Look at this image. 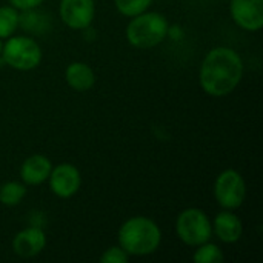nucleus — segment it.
Segmentation results:
<instances>
[{
    "instance_id": "f257e3e1",
    "label": "nucleus",
    "mask_w": 263,
    "mask_h": 263,
    "mask_svg": "<svg viewBox=\"0 0 263 263\" xmlns=\"http://www.w3.org/2000/svg\"><path fill=\"white\" fill-rule=\"evenodd\" d=\"M243 60L239 52L228 46H217L206 52L199 71L202 89L211 97L231 94L243 77Z\"/></svg>"
},
{
    "instance_id": "f03ea898",
    "label": "nucleus",
    "mask_w": 263,
    "mask_h": 263,
    "mask_svg": "<svg viewBox=\"0 0 263 263\" xmlns=\"http://www.w3.org/2000/svg\"><path fill=\"white\" fill-rule=\"evenodd\" d=\"M117 239L119 247L129 257H145L159 250L162 243V231L153 219L134 216L122 223Z\"/></svg>"
},
{
    "instance_id": "7ed1b4c3",
    "label": "nucleus",
    "mask_w": 263,
    "mask_h": 263,
    "mask_svg": "<svg viewBox=\"0 0 263 263\" xmlns=\"http://www.w3.org/2000/svg\"><path fill=\"white\" fill-rule=\"evenodd\" d=\"M170 34V23L160 12H142L131 17L126 26L128 42L139 49H149L159 46Z\"/></svg>"
},
{
    "instance_id": "20e7f679",
    "label": "nucleus",
    "mask_w": 263,
    "mask_h": 263,
    "mask_svg": "<svg viewBox=\"0 0 263 263\" xmlns=\"http://www.w3.org/2000/svg\"><path fill=\"white\" fill-rule=\"evenodd\" d=\"M42 48L32 39L26 35H11L3 43L2 60L12 69L31 71L35 69L42 62Z\"/></svg>"
},
{
    "instance_id": "39448f33",
    "label": "nucleus",
    "mask_w": 263,
    "mask_h": 263,
    "mask_svg": "<svg viewBox=\"0 0 263 263\" xmlns=\"http://www.w3.org/2000/svg\"><path fill=\"white\" fill-rule=\"evenodd\" d=\"M176 234L188 247H199L213 237V222L200 208L183 210L176 220Z\"/></svg>"
},
{
    "instance_id": "423d86ee",
    "label": "nucleus",
    "mask_w": 263,
    "mask_h": 263,
    "mask_svg": "<svg viewBox=\"0 0 263 263\" xmlns=\"http://www.w3.org/2000/svg\"><path fill=\"white\" fill-rule=\"evenodd\" d=\"M214 197L223 210L234 211L240 208L247 197V183L236 170H223L214 182Z\"/></svg>"
},
{
    "instance_id": "0eeeda50",
    "label": "nucleus",
    "mask_w": 263,
    "mask_h": 263,
    "mask_svg": "<svg viewBox=\"0 0 263 263\" xmlns=\"http://www.w3.org/2000/svg\"><path fill=\"white\" fill-rule=\"evenodd\" d=\"M48 182L54 196L59 199H71L82 186V174L72 163H59L52 166Z\"/></svg>"
},
{
    "instance_id": "6e6552de",
    "label": "nucleus",
    "mask_w": 263,
    "mask_h": 263,
    "mask_svg": "<svg viewBox=\"0 0 263 263\" xmlns=\"http://www.w3.org/2000/svg\"><path fill=\"white\" fill-rule=\"evenodd\" d=\"M60 20L71 29H86L96 17L94 0H60Z\"/></svg>"
},
{
    "instance_id": "1a4fd4ad",
    "label": "nucleus",
    "mask_w": 263,
    "mask_h": 263,
    "mask_svg": "<svg viewBox=\"0 0 263 263\" xmlns=\"http://www.w3.org/2000/svg\"><path fill=\"white\" fill-rule=\"evenodd\" d=\"M233 22L250 32H257L263 26V0H230Z\"/></svg>"
},
{
    "instance_id": "9d476101",
    "label": "nucleus",
    "mask_w": 263,
    "mask_h": 263,
    "mask_svg": "<svg viewBox=\"0 0 263 263\" xmlns=\"http://www.w3.org/2000/svg\"><path fill=\"white\" fill-rule=\"evenodd\" d=\"M46 247V234L42 228L28 227L18 231L12 239V251L22 259H32L39 256Z\"/></svg>"
},
{
    "instance_id": "9b49d317",
    "label": "nucleus",
    "mask_w": 263,
    "mask_h": 263,
    "mask_svg": "<svg viewBox=\"0 0 263 263\" xmlns=\"http://www.w3.org/2000/svg\"><path fill=\"white\" fill-rule=\"evenodd\" d=\"M213 234L216 237L228 245L237 243L243 234V225L237 214H234L230 210L220 211L213 222Z\"/></svg>"
},
{
    "instance_id": "f8f14e48",
    "label": "nucleus",
    "mask_w": 263,
    "mask_h": 263,
    "mask_svg": "<svg viewBox=\"0 0 263 263\" xmlns=\"http://www.w3.org/2000/svg\"><path fill=\"white\" fill-rule=\"evenodd\" d=\"M52 170V163L46 156L32 154L26 157L20 166V177L25 185L37 186L48 180Z\"/></svg>"
},
{
    "instance_id": "ddd939ff",
    "label": "nucleus",
    "mask_w": 263,
    "mask_h": 263,
    "mask_svg": "<svg viewBox=\"0 0 263 263\" xmlns=\"http://www.w3.org/2000/svg\"><path fill=\"white\" fill-rule=\"evenodd\" d=\"M65 79L69 88L79 92L91 89L96 83V74L92 68L85 62H72L66 66Z\"/></svg>"
},
{
    "instance_id": "4468645a",
    "label": "nucleus",
    "mask_w": 263,
    "mask_h": 263,
    "mask_svg": "<svg viewBox=\"0 0 263 263\" xmlns=\"http://www.w3.org/2000/svg\"><path fill=\"white\" fill-rule=\"evenodd\" d=\"M26 196V185L20 182H6L0 186V203L17 206Z\"/></svg>"
},
{
    "instance_id": "2eb2a0df",
    "label": "nucleus",
    "mask_w": 263,
    "mask_h": 263,
    "mask_svg": "<svg viewBox=\"0 0 263 263\" xmlns=\"http://www.w3.org/2000/svg\"><path fill=\"white\" fill-rule=\"evenodd\" d=\"M20 25V14L14 6H0V39L11 37Z\"/></svg>"
},
{
    "instance_id": "dca6fc26",
    "label": "nucleus",
    "mask_w": 263,
    "mask_h": 263,
    "mask_svg": "<svg viewBox=\"0 0 263 263\" xmlns=\"http://www.w3.org/2000/svg\"><path fill=\"white\" fill-rule=\"evenodd\" d=\"M193 259L196 263H220L223 262L225 257H223V251L220 250V247L208 240L196 247Z\"/></svg>"
},
{
    "instance_id": "f3484780",
    "label": "nucleus",
    "mask_w": 263,
    "mask_h": 263,
    "mask_svg": "<svg viewBox=\"0 0 263 263\" xmlns=\"http://www.w3.org/2000/svg\"><path fill=\"white\" fill-rule=\"evenodd\" d=\"M153 0H114L116 9L125 17H136L151 6Z\"/></svg>"
},
{
    "instance_id": "a211bd4d",
    "label": "nucleus",
    "mask_w": 263,
    "mask_h": 263,
    "mask_svg": "<svg viewBox=\"0 0 263 263\" xmlns=\"http://www.w3.org/2000/svg\"><path fill=\"white\" fill-rule=\"evenodd\" d=\"M129 260V256L117 245V247H109L102 256L100 262L102 263H126Z\"/></svg>"
},
{
    "instance_id": "6ab92c4d",
    "label": "nucleus",
    "mask_w": 263,
    "mask_h": 263,
    "mask_svg": "<svg viewBox=\"0 0 263 263\" xmlns=\"http://www.w3.org/2000/svg\"><path fill=\"white\" fill-rule=\"evenodd\" d=\"M11 6H14L17 11H28V9H35L39 8L45 0H8Z\"/></svg>"
},
{
    "instance_id": "aec40b11",
    "label": "nucleus",
    "mask_w": 263,
    "mask_h": 263,
    "mask_svg": "<svg viewBox=\"0 0 263 263\" xmlns=\"http://www.w3.org/2000/svg\"><path fill=\"white\" fill-rule=\"evenodd\" d=\"M2 48H3V42H2V39H0V54H2Z\"/></svg>"
}]
</instances>
